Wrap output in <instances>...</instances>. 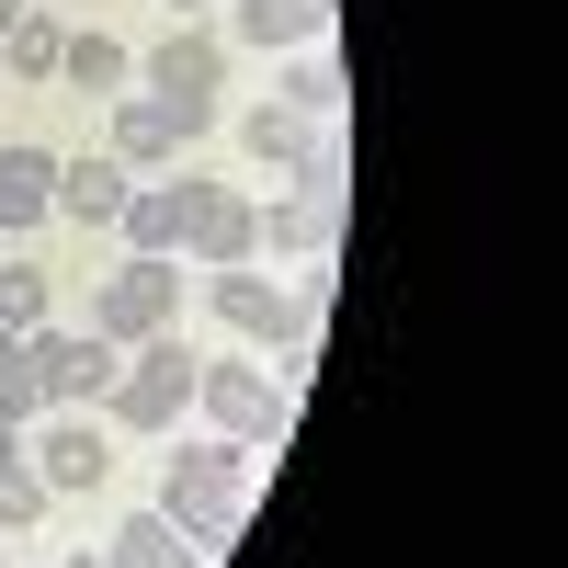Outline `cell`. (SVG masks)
<instances>
[{"label":"cell","instance_id":"19","mask_svg":"<svg viewBox=\"0 0 568 568\" xmlns=\"http://www.w3.org/2000/svg\"><path fill=\"white\" fill-rule=\"evenodd\" d=\"M58 58H69V23L58 12H23L12 34H0V69H12V80H58Z\"/></svg>","mask_w":568,"mask_h":568},{"label":"cell","instance_id":"24","mask_svg":"<svg viewBox=\"0 0 568 568\" xmlns=\"http://www.w3.org/2000/svg\"><path fill=\"white\" fill-rule=\"evenodd\" d=\"M23 12H34V0H0V34H12V23H23Z\"/></svg>","mask_w":568,"mask_h":568},{"label":"cell","instance_id":"10","mask_svg":"<svg viewBox=\"0 0 568 568\" xmlns=\"http://www.w3.org/2000/svg\"><path fill=\"white\" fill-rule=\"evenodd\" d=\"M205 296H216V318L240 329L251 353H273V342H284V284H273L262 262H227V273H205Z\"/></svg>","mask_w":568,"mask_h":568},{"label":"cell","instance_id":"16","mask_svg":"<svg viewBox=\"0 0 568 568\" xmlns=\"http://www.w3.org/2000/svg\"><path fill=\"white\" fill-rule=\"evenodd\" d=\"M114 160H125V171H171V160H182V136H171V114L149 103V91H125V103H114Z\"/></svg>","mask_w":568,"mask_h":568},{"label":"cell","instance_id":"4","mask_svg":"<svg viewBox=\"0 0 568 568\" xmlns=\"http://www.w3.org/2000/svg\"><path fill=\"white\" fill-rule=\"evenodd\" d=\"M80 329H103L114 353H136V342H160V329H182V273H171V262H114L103 284H91Z\"/></svg>","mask_w":568,"mask_h":568},{"label":"cell","instance_id":"5","mask_svg":"<svg viewBox=\"0 0 568 568\" xmlns=\"http://www.w3.org/2000/svg\"><path fill=\"white\" fill-rule=\"evenodd\" d=\"M23 364H34L45 409H103V398H114V375H125V353L103 342V329H69V318L23 329Z\"/></svg>","mask_w":568,"mask_h":568},{"label":"cell","instance_id":"2","mask_svg":"<svg viewBox=\"0 0 568 568\" xmlns=\"http://www.w3.org/2000/svg\"><path fill=\"white\" fill-rule=\"evenodd\" d=\"M194 342L182 329H160V342H136L125 375H114V398H103V433H136V444H171V420L194 409Z\"/></svg>","mask_w":568,"mask_h":568},{"label":"cell","instance_id":"15","mask_svg":"<svg viewBox=\"0 0 568 568\" xmlns=\"http://www.w3.org/2000/svg\"><path fill=\"white\" fill-rule=\"evenodd\" d=\"M342 58H329V45H284V80H273V103H296L307 125H329V114H342Z\"/></svg>","mask_w":568,"mask_h":568},{"label":"cell","instance_id":"18","mask_svg":"<svg viewBox=\"0 0 568 568\" xmlns=\"http://www.w3.org/2000/svg\"><path fill=\"white\" fill-rule=\"evenodd\" d=\"M58 80H69V91H125V80H136V45H125V34H69Z\"/></svg>","mask_w":568,"mask_h":568},{"label":"cell","instance_id":"13","mask_svg":"<svg viewBox=\"0 0 568 568\" xmlns=\"http://www.w3.org/2000/svg\"><path fill=\"white\" fill-rule=\"evenodd\" d=\"M114 227H125V262H171V251H182V194H171V171H160V182H125Z\"/></svg>","mask_w":568,"mask_h":568},{"label":"cell","instance_id":"3","mask_svg":"<svg viewBox=\"0 0 568 568\" xmlns=\"http://www.w3.org/2000/svg\"><path fill=\"white\" fill-rule=\"evenodd\" d=\"M194 409L216 420V444H284V433H296V387L262 375V353L205 364V375H194Z\"/></svg>","mask_w":568,"mask_h":568},{"label":"cell","instance_id":"21","mask_svg":"<svg viewBox=\"0 0 568 568\" xmlns=\"http://www.w3.org/2000/svg\"><path fill=\"white\" fill-rule=\"evenodd\" d=\"M0 420H12V433L45 420V387H34V364H23V329H0Z\"/></svg>","mask_w":568,"mask_h":568},{"label":"cell","instance_id":"17","mask_svg":"<svg viewBox=\"0 0 568 568\" xmlns=\"http://www.w3.org/2000/svg\"><path fill=\"white\" fill-rule=\"evenodd\" d=\"M103 568H205V557L182 546L160 511H136V524H114V535H103Z\"/></svg>","mask_w":568,"mask_h":568},{"label":"cell","instance_id":"8","mask_svg":"<svg viewBox=\"0 0 568 568\" xmlns=\"http://www.w3.org/2000/svg\"><path fill=\"white\" fill-rule=\"evenodd\" d=\"M227 58H240V45H227L216 23H171L149 58H136V80L149 91H227Z\"/></svg>","mask_w":568,"mask_h":568},{"label":"cell","instance_id":"22","mask_svg":"<svg viewBox=\"0 0 568 568\" xmlns=\"http://www.w3.org/2000/svg\"><path fill=\"white\" fill-rule=\"evenodd\" d=\"M45 500H58V489H45V478H34V455L12 444V455H0V535H23Z\"/></svg>","mask_w":568,"mask_h":568},{"label":"cell","instance_id":"12","mask_svg":"<svg viewBox=\"0 0 568 568\" xmlns=\"http://www.w3.org/2000/svg\"><path fill=\"white\" fill-rule=\"evenodd\" d=\"M45 205H58V149H23V136H0V240L45 227Z\"/></svg>","mask_w":568,"mask_h":568},{"label":"cell","instance_id":"20","mask_svg":"<svg viewBox=\"0 0 568 568\" xmlns=\"http://www.w3.org/2000/svg\"><path fill=\"white\" fill-rule=\"evenodd\" d=\"M45 318H58V273L0 262V329H45Z\"/></svg>","mask_w":568,"mask_h":568},{"label":"cell","instance_id":"9","mask_svg":"<svg viewBox=\"0 0 568 568\" xmlns=\"http://www.w3.org/2000/svg\"><path fill=\"white\" fill-rule=\"evenodd\" d=\"M227 45H251V58L329 45V0H227Z\"/></svg>","mask_w":568,"mask_h":568},{"label":"cell","instance_id":"11","mask_svg":"<svg viewBox=\"0 0 568 568\" xmlns=\"http://www.w3.org/2000/svg\"><path fill=\"white\" fill-rule=\"evenodd\" d=\"M125 160L114 149H69L58 160V205H45V216H69V227H114V205H125Z\"/></svg>","mask_w":568,"mask_h":568},{"label":"cell","instance_id":"26","mask_svg":"<svg viewBox=\"0 0 568 568\" xmlns=\"http://www.w3.org/2000/svg\"><path fill=\"white\" fill-rule=\"evenodd\" d=\"M69 568H103V557H69Z\"/></svg>","mask_w":568,"mask_h":568},{"label":"cell","instance_id":"23","mask_svg":"<svg viewBox=\"0 0 568 568\" xmlns=\"http://www.w3.org/2000/svg\"><path fill=\"white\" fill-rule=\"evenodd\" d=\"M149 103L171 114V136H182V149H194V136L216 125V91H149Z\"/></svg>","mask_w":568,"mask_h":568},{"label":"cell","instance_id":"6","mask_svg":"<svg viewBox=\"0 0 568 568\" xmlns=\"http://www.w3.org/2000/svg\"><path fill=\"white\" fill-rule=\"evenodd\" d=\"M171 194H182V251H194L205 273L262 262V194H240V182H205V171H171Z\"/></svg>","mask_w":568,"mask_h":568},{"label":"cell","instance_id":"25","mask_svg":"<svg viewBox=\"0 0 568 568\" xmlns=\"http://www.w3.org/2000/svg\"><path fill=\"white\" fill-rule=\"evenodd\" d=\"M171 23H205V0H171Z\"/></svg>","mask_w":568,"mask_h":568},{"label":"cell","instance_id":"7","mask_svg":"<svg viewBox=\"0 0 568 568\" xmlns=\"http://www.w3.org/2000/svg\"><path fill=\"white\" fill-rule=\"evenodd\" d=\"M23 455H34L45 489H103V478H114V433H103L91 409H45L34 433H23Z\"/></svg>","mask_w":568,"mask_h":568},{"label":"cell","instance_id":"14","mask_svg":"<svg viewBox=\"0 0 568 568\" xmlns=\"http://www.w3.org/2000/svg\"><path fill=\"white\" fill-rule=\"evenodd\" d=\"M318 136H329V125H307L296 103H251V114H240V149H251V171H296V160L318 149Z\"/></svg>","mask_w":568,"mask_h":568},{"label":"cell","instance_id":"1","mask_svg":"<svg viewBox=\"0 0 568 568\" xmlns=\"http://www.w3.org/2000/svg\"><path fill=\"white\" fill-rule=\"evenodd\" d=\"M251 444H171L160 455V524L194 546V557H216V546H240V524H251V466H240Z\"/></svg>","mask_w":568,"mask_h":568}]
</instances>
